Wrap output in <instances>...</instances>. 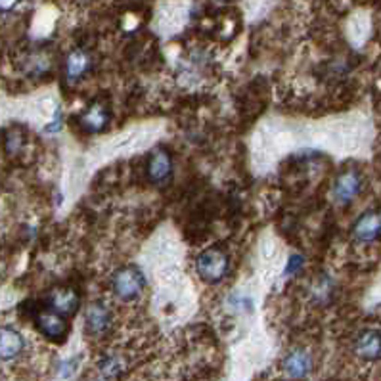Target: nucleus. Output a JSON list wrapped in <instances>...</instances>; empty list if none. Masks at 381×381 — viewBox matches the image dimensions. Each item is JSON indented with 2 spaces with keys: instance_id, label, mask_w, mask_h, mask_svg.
I'll return each mask as SVG.
<instances>
[{
  "instance_id": "nucleus-5",
  "label": "nucleus",
  "mask_w": 381,
  "mask_h": 381,
  "mask_svg": "<svg viewBox=\"0 0 381 381\" xmlns=\"http://www.w3.org/2000/svg\"><path fill=\"white\" fill-rule=\"evenodd\" d=\"M381 236V215L375 211H366L358 216L353 230H351V238L360 245L366 243H373Z\"/></svg>"
},
{
  "instance_id": "nucleus-9",
  "label": "nucleus",
  "mask_w": 381,
  "mask_h": 381,
  "mask_svg": "<svg viewBox=\"0 0 381 381\" xmlns=\"http://www.w3.org/2000/svg\"><path fill=\"white\" fill-rule=\"evenodd\" d=\"M355 355L366 362L381 360V332L375 328H368L358 333L355 340Z\"/></svg>"
},
{
  "instance_id": "nucleus-14",
  "label": "nucleus",
  "mask_w": 381,
  "mask_h": 381,
  "mask_svg": "<svg viewBox=\"0 0 381 381\" xmlns=\"http://www.w3.org/2000/svg\"><path fill=\"white\" fill-rule=\"evenodd\" d=\"M100 373L108 380H115L121 375V372L124 370L123 358L117 357V355H106V357L100 360Z\"/></svg>"
},
{
  "instance_id": "nucleus-10",
  "label": "nucleus",
  "mask_w": 381,
  "mask_h": 381,
  "mask_svg": "<svg viewBox=\"0 0 381 381\" xmlns=\"http://www.w3.org/2000/svg\"><path fill=\"white\" fill-rule=\"evenodd\" d=\"M313 370V358L305 349H293L282 360V372L290 380H303Z\"/></svg>"
},
{
  "instance_id": "nucleus-6",
  "label": "nucleus",
  "mask_w": 381,
  "mask_h": 381,
  "mask_svg": "<svg viewBox=\"0 0 381 381\" xmlns=\"http://www.w3.org/2000/svg\"><path fill=\"white\" fill-rule=\"evenodd\" d=\"M67 316L59 315L54 308H46V310H41L37 318H35V324H37V330L48 337L52 341H62L67 335Z\"/></svg>"
},
{
  "instance_id": "nucleus-15",
  "label": "nucleus",
  "mask_w": 381,
  "mask_h": 381,
  "mask_svg": "<svg viewBox=\"0 0 381 381\" xmlns=\"http://www.w3.org/2000/svg\"><path fill=\"white\" fill-rule=\"evenodd\" d=\"M77 370V360H66L64 364H62V370H59V375H64V378H67V375H71V373Z\"/></svg>"
},
{
  "instance_id": "nucleus-16",
  "label": "nucleus",
  "mask_w": 381,
  "mask_h": 381,
  "mask_svg": "<svg viewBox=\"0 0 381 381\" xmlns=\"http://www.w3.org/2000/svg\"><path fill=\"white\" fill-rule=\"evenodd\" d=\"M19 2H21V0H0V12H2V14L12 12V10H16L17 6H19Z\"/></svg>"
},
{
  "instance_id": "nucleus-4",
  "label": "nucleus",
  "mask_w": 381,
  "mask_h": 381,
  "mask_svg": "<svg viewBox=\"0 0 381 381\" xmlns=\"http://www.w3.org/2000/svg\"><path fill=\"white\" fill-rule=\"evenodd\" d=\"M111 328V310L106 303L94 301L84 313V330L91 337H104Z\"/></svg>"
},
{
  "instance_id": "nucleus-3",
  "label": "nucleus",
  "mask_w": 381,
  "mask_h": 381,
  "mask_svg": "<svg viewBox=\"0 0 381 381\" xmlns=\"http://www.w3.org/2000/svg\"><path fill=\"white\" fill-rule=\"evenodd\" d=\"M362 190V174L357 169H345L332 184V199L337 205H349Z\"/></svg>"
},
{
  "instance_id": "nucleus-7",
  "label": "nucleus",
  "mask_w": 381,
  "mask_h": 381,
  "mask_svg": "<svg viewBox=\"0 0 381 381\" xmlns=\"http://www.w3.org/2000/svg\"><path fill=\"white\" fill-rule=\"evenodd\" d=\"M25 351V337L14 326H0V360L12 362Z\"/></svg>"
},
{
  "instance_id": "nucleus-13",
  "label": "nucleus",
  "mask_w": 381,
  "mask_h": 381,
  "mask_svg": "<svg viewBox=\"0 0 381 381\" xmlns=\"http://www.w3.org/2000/svg\"><path fill=\"white\" fill-rule=\"evenodd\" d=\"M109 121V111L104 104H92L81 115V127L86 133H100Z\"/></svg>"
},
{
  "instance_id": "nucleus-8",
  "label": "nucleus",
  "mask_w": 381,
  "mask_h": 381,
  "mask_svg": "<svg viewBox=\"0 0 381 381\" xmlns=\"http://www.w3.org/2000/svg\"><path fill=\"white\" fill-rule=\"evenodd\" d=\"M146 174H148L149 180L156 184H163L169 180V176L173 174V159L165 148L154 149L149 154L148 163H146Z\"/></svg>"
},
{
  "instance_id": "nucleus-12",
  "label": "nucleus",
  "mask_w": 381,
  "mask_h": 381,
  "mask_svg": "<svg viewBox=\"0 0 381 381\" xmlns=\"http://www.w3.org/2000/svg\"><path fill=\"white\" fill-rule=\"evenodd\" d=\"M50 308H54L56 313L64 316H71L79 307V297L73 290L69 288H62V290H54L48 297Z\"/></svg>"
},
{
  "instance_id": "nucleus-2",
  "label": "nucleus",
  "mask_w": 381,
  "mask_h": 381,
  "mask_svg": "<svg viewBox=\"0 0 381 381\" xmlns=\"http://www.w3.org/2000/svg\"><path fill=\"white\" fill-rule=\"evenodd\" d=\"M230 259L221 248L203 249L196 257V272L207 284H219L228 274Z\"/></svg>"
},
{
  "instance_id": "nucleus-1",
  "label": "nucleus",
  "mask_w": 381,
  "mask_h": 381,
  "mask_svg": "<svg viewBox=\"0 0 381 381\" xmlns=\"http://www.w3.org/2000/svg\"><path fill=\"white\" fill-rule=\"evenodd\" d=\"M109 288L121 301H134L146 288V276L136 265L119 266L109 278Z\"/></svg>"
},
{
  "instance_id": "nucleus-11",
  "label": "nucleus",
  "mask_w": 381,
  "mask_h": 381,
  "mask_svg": "<svg viewBox=\"0 0 381 381\" xmlns=\"http://www.w3.org/2000/svg\"><path fill=\"white\" fill-rule=\"evenodd\" d=\"M91 56L83 48H75L67 54L64 73L69 83H79L91 69Z\"/></svg>"
}]
</instances>
